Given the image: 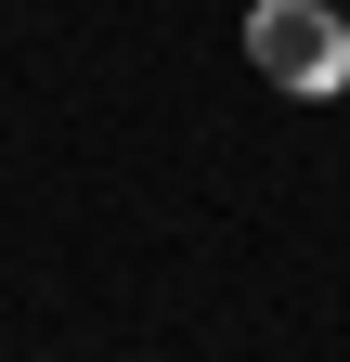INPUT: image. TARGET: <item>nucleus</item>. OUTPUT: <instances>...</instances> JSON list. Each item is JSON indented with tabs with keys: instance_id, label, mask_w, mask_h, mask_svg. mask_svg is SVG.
<instances>
[{
	"instance_id": "nucleus-1",
	"label": "nucleus",
	"mask_w": 350,
	"mask_h": 362,
	"mask_svg": "<svg viewBox=\"0 0 350 362\" xmlns=\"http://www.w3.org/2000/svg\"><path fill=\"white\" fill-rule=\"evenodd\" d=\"M247 65L273 90H298V104H337L350 90V26L324 13V0H259L247 13Z\"/></svg>"
}]
</instances>
